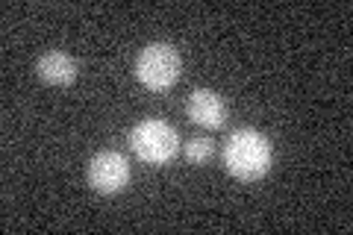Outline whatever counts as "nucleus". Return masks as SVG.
I'll list each match as a JSON object with an SVG mask.
<instances>
[{"mask_svg":"<svg viewBox=\"0 0 353 235\" xmlns=\"http://www.w3.org/2000/svg\"><path fill=\"white\" fill-rule=\"evenodd\" d=\"M274 147L271 139L259 130L241 127L224 141V167L241 183H256L271 171Z\"/></svg>","mask_w":353,"mask_h":235,"instance_id":"obj_1","label":"nucleus"},{"mask_svg":"<svg viewBox=\"0 0 353 235\" xmlns=\"http://www.w3.org/2000/svg\"><path fill=\"white\" fill-rule=\"evenodd\" d=\"M132 71H136V80L145 88H150V92H168V88H174L176 80H180L183 59H180V53H176L174 44L150 41L139 50Z\"/></svg>","mask_w":353,"mask_h":235,"instance_id":"obj_2","label":"nucleus"},{"mask_svg":"<svg viewBox=\"0 0 353 235\" xmlns=\"http://www.w3.org/2000/svg\"><path fill=\"white\" fill-rule=\"evenodd\" d=\"M130 150L145 165H168L180 150V136L168 121L145 118L130 130Z\"/></svg>","mask_w":353,"mask_h":235,"instance_id":"obj_3","label":"nucleus"},{"mask_svg":"<svg viewBox=\"0 0 353 235\" xmlns=\"http://www.w3.org/2000/svg\"><path fill=\"white\" fill-rule=\"evenodd\" d=\"M130 162L124 153L118 150H101L88 159V167H85V180L88 185L94 188L97 194H121L124 188L130 185Z\"/></svg>","mask_w":353,"mask_h":235,"instance_id":"obj_4","label":"nucleus"},{"mask_svg":"<svg viewBox=\"0 0 353 235\" xmlns=\"http://www.w3.org/2000/svg\"><path fill=\"white\" fill-rule=\"evenodd\" d=\"M185 112H189L192 124H201L206 130H218L224 127L227 121V106L212 88H194L189 94V103H185Z\"/></svg>","mask_w":353,"mask_h":235,"instance_id":"obj_5","label":"nucleus"},{"mask_svg":"<svg viewBox=\"0 0 353 235\" xmlns=\"http://www.w3.org/2000/svg\"><path fill=\"white\" fill-rule=\"evenodd\" d=\"M36 74L48 85H71L77 80V59L65 50H48L39 56Z\"/></svg>","mask_w":353,"mask_h":235,"instance_id":"obj_6","label":"nucleus"},{"mask_svg":"<svg viewBox=\"0 0 353 235\" xmlns=\"http://www.w3.org/2000/svg\"><path fill=\"white\" fill-rule=\"evenodd\" d=\"M183 156L189 159L192 165H203L209 162V156H212V139H201V136H194L183 144Z\"/></svg>","mask_w":353,"mask_h":235,"instance_id":"obj_7","label":"nucleus"}]
</instances>
